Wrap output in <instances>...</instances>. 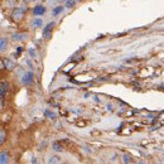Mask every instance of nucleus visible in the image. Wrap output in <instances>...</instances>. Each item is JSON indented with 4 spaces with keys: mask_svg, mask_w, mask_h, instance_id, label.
<instances>
[{
    "mask_svg": "<svg viewBox=\"0 0 164 164\" xmlns=\"http://www.w3.org/2000/svg\"><path fill=\"white\" fill-rule=\"evenodd\" d=\"M24 15H25V9L24 8H15L12 13V18L15 20V22H20L24 19Z\"/></svg>",
    "mask_w": 164,
    "mask_h": 164,
    "instance_id": "obj_1",
    "label": "nucleus"
},
{
    "mask_svg": "<svg viewBox=\"0 0 164 164\" xmlns=\"http://www.w3.org/2000/svg\"><path fill=\"white\" fill-rule=\"evenodd\" d=\"M33 80H34V75H33V72H25L24 75H23V77H22V82L24 83V85H29V83H32L33 82Z\"/></svg>",
    "mask_w": 164,
    "mask_h": 164,
    "instance_id": "obj_2",
    "label": "nucleus"
},
{
    "mask_svg": "<svg viewBox=\"0 0 164 164\" xmlns=\"http://www.w3.org/2000/svg\"><path fill=\"white\" fill-rule=\"evenodd\" d=\"M8 88H9L8 82H0V100L5 96V93L8 92Z\"/></svg>",
    "mask_w": 164,
    "mask_h": 164,
    "instance_id": "obj_3",
    "label": "nucleus"
},
{
    "mask_svg": "<svg viewBox=\"0 0 164 164\" xmlns=\"http://www.w3.org/2000/svg\"><path fill=\"white\" fill-rule=\"evenodd\" d=\"M3 63H4V67H5V70H9V71L14 70V67H15L14 62H13L12 59H9V58H3Z\"/></svg>",
    "mask_w": 164,
    "mask_h": 164,
    "instance_id": "obj_4",
    "label": "nucleus"
},
{
    "mask_svg": "<svg viewBox=\"0 0 164 164\" xmlns=\"http://www.w3.org/2000/svg\"><path fill=\"white\" fill-rule=\"evenodd\" d=\"M53 27H54V23L52 22V23H49V24L44 28V30H43V36H44V38H49V37H51V32H52Z\"/></svg>",
    "mask_w": 164,
    "mask_h": 164,
    "instance_id": "obj_5",
    "label": "nucleus"
},
{
    "mask_svg": "<svg viewBox=\"0 0 164 164\" xmlns=\"http://www.w3.org/2000/svg\"><path fill=\"white\" fill-rule=\"evenodd\" d=\"M0 164H9V155L7 152H0Z\"/></svg>",
    "mask_w": 164,
    "mask_h": 164,
    "instance_id": "obj_6",
    "label": "nucleus"
},
{
    "mask_svg": "<svg viewBox=\"0 0 164 164\" xmlns=\"http://www.w3.org/2000/svg\"><path fill=\"white\" fill-rule=\"evenodd\" d=\"M46 13V8L43 5H37L34 9H33V14L34 15H43Z\"/></svg>",
    "mask_w": 164,
    "mask_h": 164,
    "instance_id": "obj_7",
    "label": "nucleus"
},
{
    "mask_svg": "<svg viewBox=\"0 0 164 164\" xmlns=\"http://www.w3.org/2000/svg\"><path fill=\"white\" fill-rule=\"evenodd\" d=\"M59 162H61V158L58 155H53L48 159V164H58Z\"/></svg>",
    "mask_w": 164,
    "mask_h": 164,
    "instance_id": "obj_8",
    "label": "nucleus"
},
{
    "mask_svg": "<svg viewBox=\"0 0 164 164\" xmlns=\"http://www.w3.org/2000/svg\"><path fill=\"white\" fill-rule=\"evenodd\" d=\"M7 140V133L4 129H0V145L4 144V142Z\"/></svg>",
    "mask_w": 164,
    "mask_h": 164,
    "instance_id": "obj_9",
    "label": "nucleus"
},
{
    "mask_svg": "<svg viewBox=\"0 0 164 164\" xmlns=\"http://www.w3.org/2000/svg\"><path fill=\"white\" fill-rule=\"evenodd\" d=\"M25 37H27L25 33H18V34H14V36H13V39H14V41H22V39H24Z\"/></svg>",
    "mask_w": 164,
    "mask_h": 164,
    "instance_id": "obj_10",
    "label": "nucleus"
},
{
    "mask_svg": "<svg viewBox=\"0 0 164 164\" xmlns=\"http://www.w3.org/2000/svg\"><path fill=\"white\" fill-rule=\"evenodd\" d=\"M53 150H56V152H62L63 150V148H62L59 142H54L53 143Z\"/></svg>",
    "mask_w": 164,
    "mask_h": 164,
    "instance_id": "obj_11",
    "label": "nucleus"
},
{
    "mask_svg": "<svg viewBox=\"0 0 164 164\" xmlns=\"http://www.w3.org/2000/svg\"><path fill=\"white\" fill-rule=\"evenodd\" d=\"M7 39H4V38H0V52H3L5 48H7Z\"/></svg>",
    "mask_w": 164,
    "mask_h": 164,
    "instance_id": "obj_12",
    "label": "nucleus"
},
{
    "mask_svg": "<svg viewBox=\"0 0 164 164\" xmlns=\"http://www.w3.org/2000/svg\"><path fill=\"white\" fill-rule=\"evenodd\" d=\"M122 160H124L125 164H129V163H131V160H133V159H131V157L129 154H124L122 155Z\"/></svg>",
    "mask_w": 164,
    "mask_h": 164,
    "instance_id": "obj_13",
    "label": "nucleus"
},
{
    "mask_svg": "<svg viewBox=\"0 0 164 164\" xmlns=\"http://www.w3.org/2000/svg\"><path fill=\"white\" fill-rule=\"evenodd\" d=\"M44 114H46L49 119H52V120H54V119H56V114H54V112H52L51 110H46V112H44Z\"/></svg>",
    "mask_w": 164,
    "mask_h": 164,
    "instance_id": "obj_14",
    "label": "nucleus"
},
{
    "mask_svg": "<svg viewBox=\"0 0 164 164\" xmlns=\"http://www.w3.org/2000/svg\"><path fill=\"white\" fill-rule=\"evenodd\" d=\"M42 24H43V22H42V19H38V18H37V19H34V22H33V25H34L36 28H38V27H41Z\"/></svg>",
    "mask_w": 164,
    "mask_h": 164,
    "instance_id": "obj_15",
    "label": "nucleus"
},
{
    "mask_svg": "<svg viewBox=\"0 0 164 164\" xmlns=\"http://www.w3.org/2000/svg\"><path fill=\"white\" fill-rule=\"evenodd\" d=\"M76 4V2H66V8H72Z\"/></svg>",
    "mask_w": 164,
    "mask_h": 164,
    "instance_id": "obj_16",
    "label": "nucleus"
},
{
    "mask_svg": "<svg viewBox=\"0 0 164 164\" xmlns=\"http://www.w3.org/2000/svg\"><path fill=\"white\" fill-rule=\"evenodd\" d=\"M62 12V7H58V8H56L54 10H53V15H57V14H59Z\"/></svg>",
    "mask_w": 164,
    "mask_h": 164,
    "instance_id": "obj_17",
    "label": "nucleus"
},
{
    "mask_svg": "<svg viewBox=\"0 0 164 164\" xmlns=\"http://www.w3.org/2000/svg\"><path fill=\"white\" fill-rule=\"evenodd\" d=\"M4 63H3V59H0V70H4Z\"/></svg>",
    "mask_w": 164,
    "mask_h": 164,
    "instance_id": "obj_18",
    "label": "nucleus"
},
{
    "mask_svg": "<svg viewBox=\"0 0 164 164\" xmlns=\"http://www.w3.org/2000/svg\"><path fill=\"white\" fill-rule=\"evenodd\" d=\"M29 53H30V56H32V57H34V56H36V52L33 51V49H29Z\"/></svg>",
    "mask_w": 164,
    "mask_h": 164,
    "instance_id": "obj_19",
    "label": "nucleus"
},
{
    "mask_svg": "<svg viewBox=\"0 0 164 164\" xmlns=\"http://www.w3.org/2000/svg\"><path fill=\"white\" fill-rule=\"evenodd\" d=\"M32 164H37V159H36V157H33V158H32Z\"/></svg>",
    "mask_w": 164,
    "mask_h": 164,
    "instance_id": "obj_20",
    "label": "nucleus"
}]
</instances>
